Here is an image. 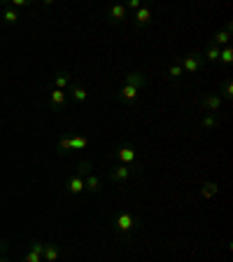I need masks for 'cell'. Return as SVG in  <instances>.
Masks as SVG:
<instances>
[{
  "mask_svg": "<svg viewBox=\"0 0 233 262\" xmlns=\"http://www.w3.org/2000/svg\"><path fill=\"white\" fill-rule=\"evenodd\" d=\"M115 225H116V232H119V239H121L124 244H129L131 234L138 229V225H140V223H138V220H135L131 213H126V211H124V213H119V215H116Z\"/></svg>",
  "mask_w": 233,
  "mask_h": 262,
  "instance_id": "6da1fadb",
  "label": "cell"
},
{
  "mask_svg": "<svg viewBox=\"0 0 233 262\" xmlns=\"http://www.w3.org/2000/svg\"><path fill=\"white\" fill-rule=\"evenodd\" d=\"M89 145V138L87 136H82V133H70V136H65L58 141V152L63 155L68 150H84Z\"/></svg>",
  "mask_w": 233,
  "mask_h": 262,
  "instance_id": "7a4b0ae2",
  "label": "cell"
},
{
  "mask_svg": "<svg viewBox=\"0 0 233 262\" xmlns=\"http://www.w3.org/2000/svg\"><path fill=\"white\" fill-rule=\"evenodd\" d=\"M135 173H138V169H135V166H133V164H131V166H126V164H116V166H112V169H110V180H112V183H126V180H129L131 176H135Z\"/></svg>",
  "mask_w": 233,
  "mask_h": 262,
  "instance_id": "3957f363",
  "label": "cell"
},
{
  "mask_svg": "<svg viewBox=\"0 0 233 262\" xmlns=\"http://www.w3.org/2000/svg\"><path fill=\"white\" fill-rule=\"evenodd\" d=\"M205 64V59H203V54H189V56H184V61H182V70L184 73H198L201 68Z\"/></svg>",
  "mask_w": 233,
  "mask_h": 262,
  "instance_id": "277c9868",
  "label": "cell"
},
{
  "mask_svg": "<svg viewBox=\"0 0 233 262\" xmlns=\"http://www.w3.org/2000/svg\"><path fill=\"white\" fill-rule=\"evenodd\" d=\"M116 159H119V164H126V166H131L133 162H135V147L129 143L119 145L116 147Z\"/></svg>",
  "mask_w": 233,
  "mask_h": 262,
  "instance_id": "5b68a950",
  "label": "cell"
},
{
  "mask_svg": "<svg viewBox=\"0 0 233 262\" xmlns=\"http://www.w3.org/2000/svg\"><path fill=\"white\" fill-rule=\"evenodd\" d=\"M221 103H224V98H221L219 94H205L203 101H201V108L207 110V113H219Z\"/></svg>",
  "mask_w": 233,
  "mask_h": 262,
  "instance_id": "8992f818",
  "label": "cell"
},
{
  "mask_svg": "<svg viewBox=\"0 0 233 262\" xmlns=\"http://www.w3.org/2000/svg\"><path fill=\"white\" fill-rule=\"evenodd\" d=\"M42 253H44V244H42V241H33L30 250L24 255V260L21 262H44L42 260Z\"/></svg>",
  "mask_w": 233,
  "mask_h": 262,
  "instance_id": "52a82bcc",
  "label": "cell"
},
{
  "mask_svg": "<svg viewBox=\"0 0 233 262\" xmlns=\"http://www.w3.org/2000/svg\"><path fill=\"white\" fill-rule=\"evenodd\" d=\"M65 190H68L70 195H82V192H84V178L77 176V173H73V176L65 180Z\"/></svg>",
  "mask_w": 233,
  "mask_h": 262,
  "instance_id": "ba28073f",
  "label": "cell"
},
{
  "mask_svg": "<svg viewBox=\"0 0 233 262\" xmlns=\"http://www.w3.org/2000/svg\"><path fill=\"white\" fill-rule=\"evenodd\" d=\"M138 94H140V89L138 87H131V84H124L121 87V92H119V101L121 103H126V105H131L135 98H138Z\"/></svg>",
  "mask_w": 233,
  "mask_h": 262,
  "instance_id": "9c48e42d",
  "label": "cell"
},
{
  "mask_svg": "<svg viewBox=\"0 0 233 262\" xmlns=\"http://www.w3.org/2000/svg\"><path fill=\"white\" fill-rule=\"evenodd\" d=\"M84 190L91 192V195H98L101 190H103V183H101V178L96 176V173H89V176H84Z\"/></svg>",
  "mask_w": 233,
  "mask_h": 262,
  "instance_id": "30bf717a",
  "label": "cell"
},
{
  "mask_svg": "<svg viewBox=\"0 0 233 262\" xmlns=\"http://www.w3.org/2000/svg\"><path fill=\"white\" fill-rule=\"evenodd\" d=\"M124 84H131V87H138V89H143L145 84H147V75H145L143 70H133L126 75V82Z\"/></svg>",
  "mask_w": 233,
  "mask_h": 262,
  "instance_id": "8fae6325",
  "label": "cell"
},
{
  "mask_svg": "<svg viewBox=\"0 0 233 262\" xmlns=\"http://www.w3.org/2000/svg\"><path fill=\"white\" fill-rule=\"evenodd\" d=\"M61 258V248L56 244H44V253H42V260L44 262H58Z\"/></svg>",
  "mask_w": 233,
  "mask_h": 262,
  "instance_id": "7c38bea8",
  "label": "cell"
},
{
  "mask_svg": "<svg viewBox=\"0 0 233 262\" xmlns=\"http://www.w3.org/2000/svg\"><path fill=\"white\" fill-rule=\"evenodd\" d=\"M126 16H129V10H126V5H112V7H110V19H112L115 24L124 21Z\"/></svg>",
  "mask_w": 233,
  "mask_h": 262,
  "instance_id": "4fadbf2b",
  "label": "cell"
},
{
  "mask_svg": "<svg viewBox=\"0 0 233 262\" xmlns=\"http://www.w3.org/2000/svg\"><path fill=\"white\" fill-rule=\"evenodd\" d=\"M68 89H70V96H73V101H77V103H87V98H89V92H87L84 87H79V84H70Z\"/></svg>",
  "mask_w": 233,
  "mask_h": 262,
  "instance_id": "5bb4252c",
  "label": "cell"
},
{
  "mask_svg": "<svg viewBox=\"0 0 233 262\" xmlns=\"http://www.w3.org/2000/svg\"><path fill=\"white\" fill-rule=\"evenodd\" d=\"M68 87H70V73H65V70L56 73V78H54V89H61V92H65Z\"/></svg>",
  "mask_w": 233,
  "mask_h": 262,
  "instance_id": "9a60e30c",
  "label": "cell"
},
{
  "mask_svg": "<svg viewBox=\"0 0 233 262\" xmlns=\"http://www.w3.org/2000/svg\"><path fill=\"white\" fill-rule=\"evenodd\" d=\"M152 21V10L149 7H140L138 12H135V24L138 26H147Z\"/></svg>",
  "mask_w": 233,
  "mask_h": 262,
  "instance_id": "2e32d148",
  "label": "cell"
},
{
  "mask_svg": "<svg viewBox=\"0 0 233 262\" xmlns=\"http://www.w3.org/2000/svg\"><path fill=\"white\" fill-rule=\"evenodd\" d=\"M217 192H219V185L215 183V180H210V183H205L201 187V196H203V199H212Z\"/></svg>",
  "mask_w": 233,
  "mask_h": 262,
  "instance_id": "e0dca14e",
  "label": "cell"
},
{
  "mask_svg": "<svg viewBox=\"0 0 233 262\" xmlns=\"http://www.w3.org/2000/svg\"><path fill=\"white\" fill-rule=\"evenodd\" d=\"M49 103H52L54 108H61V105L65 103V92H61V89H52V94H49Z\"/></svg>",
  "mask_w": 233,
  "mask_h": 262,
  "instance_id": "ac0fdd59",
  "label": "cell"
},
{
  "mask_svg": "<svg viewBox=\"0 0 233 262\" xmlns=\"http://www.w3.org/2000/svg\"><path fill=\"white\" fill-rule=\"evenodd\" d=\"M75 173L82 176V178H84V176H89V173H93V162H89V159H82V162L77 164V171H75Z\"/></svg>",
  "mask_w": 233,
  "mask_h": 262,
  "instance_id": "d6986e66",
  "label": "cell"
},
{
  "mask_svg": "<svg viewBox=\"0 0 233 262\" xmlns=\"http://www.w3.org/2000/svg\"><path fill=\"white\" fill-rule=\"evenodd\" d=\"M219 61L224 66L233 64V47H231V45H226V47H221V49H219Z\"/></svg>",
  "mask_w": 233,
  "mask_h": 262,
  "instance_id": "ffe728a7",
  "label": "cell"
},
{
  "mask_svg": "<svg viewBox=\"0 0 233 262\" xmlns=\"http://www.w3.org/2000/svg\"><path fill=\"white\" fill-rule=\"evenodd\" d=\"M229 40H231V33L219 31V33L215 35V40H212V45H215V47H226V45H229Z\"/></svg>",
  "mask_w": 233,
  "mask_h": 262,
  "instance_id": "44dd1931",
  "label": "cell"
},
{
  "mask_svg": "<svg viewBox=\"0 0 233 262\" xmlns=\"http://www.w3.org/2000/svg\"><path fill=\"white\" fill-rule=\"evenodd\" d=\"M2 21H5V24H10V26L16 24V21H19V14H16V10H12V7H5V12H2Z\"/></svg>",
  "mask_w": 233,
  "mask_h": 262,
  "instance_id": "7402d4cb",
  "label": "cell"
},
{
  "mask_svg": "<svg viewBox=\"0 0 233 262\" xmlns=\"http://www.w3.org/2000/svg\"><path fill=\"white\" fill-rule=\"evenodd\" d=\"M203 59H205V61H219V47H215V45L210 42V47L205 49Z\"/></svg>",
  "mask_w": 233,
  "mask_h": 262,
  "instance_id": "603a6c76",
  "label": "cell"
},
{
  "mask_svg": "<svg viewBox=\"0 0 233 262\" xmlns=\"http://www.w3.org/2000/svg\"><path fill=\"white\" fill-rule=\"evenodd\" d=\"M217 124H219V119H217L215 113H207L205 117H203V127H205V129H215Z\"/></svg>",
  "mask_w": 233,
  "mask_h": 262,
  "instance_id": "cb8c5ba5",
  "label": "cell"
},
{
  "mask_svg": "<svg viewBox=\"0 0 233 262\" xmlns=\"http://www.w3.org/2000/svg\"><path fill=\"white\" fill-rule=\"evenodd\" d=\"M221 98H226V101H231V98H233V82H231V80H226V82H224V92H221Z\"/></svg>",
  "mask_w": 233,
  "mask_h": 262,
  "instance_id": "d4e9b609",
  "label": "cell"
},
{
  "mask_svg": "<svg viewBox=\"0 0 233 262\" xmlns=\"http://www.w3.org/2000/svg\"><path fill=\"white\" fill-rule=\"evenodd\" d=\"M182 73H184V70H182V66H180V64H175V66H170V68H168V75H170L173 80L182 78Z\"/></svg>",
  "mask_w": 233,
  "mask_h": 262,
  "instance_id": "484cf974",
  "label": "cell"
},
{
  "mask_svg": "<svg viewBox=\"0 0 233 262\" xmlns=\"http://www.w3.org/2000/svg\"><path fill=\"white\" fill-rule=\"evenodd\" d=\"M143 5H140V0H129L126 2V10H140Z\"/></svg>",
  "mask_w": 233,
  "mask_h": 262,
  "instance_id": "4316f807",
  "label": "cell"
},
{
  "mask_svg": "<svg viewBox=\"0 0 233 262\" xmlns=\"http://www.w3.org/2000/svg\"><path fill=\"white\" fill-rule=\"evenodd\" d=\"M24 5H26V0H12V2H10V7H24Z\"/></svg>",
  "mask_w": 233,
  "mask_h": 262,
  "instance_id": "83f0119b",
  "label": "cell"
},
{
  "mask_svg": "<svg viewBox=\"0 0 233 262\" xmlns=\"http://www.w3.org/2000/svg\"><path fill=\"white\" fill-rule=\"evenodd\" d=\"M0 262H10V260H7V258H0Z\"/></svg>",
  "mask_w": 233,
  "mask_h": 262,
  "instance_id": "f1b7e54d",
  "label": "cell"
}]
</instances>
